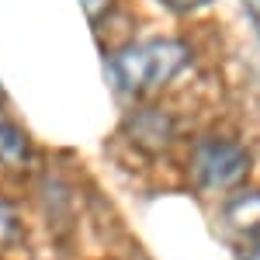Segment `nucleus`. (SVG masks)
<instances>
[{
	"mask_svg": "<svg viewBox=\"0 0 260 260\" xmlns=\"http://www.w3.org/2000/svg\"><path fill=\"white\" fill-rule=\"evenodd\" d=\"M191 62V49L180 39H149L139 45H125L108 59V73L115 90L125 98H149L163 90L184 66Z\"/></svg>",
	"mask_w": 260,
	"mask_h": 260,
	"instance_id": "obj_1",
	"label": "nucleus"
},
{
	"mask_svg": "<svg viewBox=\"0 0 260 260\" xmlns=\"http://www.w3.org/2000/svg\"><path fill=\"white\" fill-rule=\"evenodd\" d=\"M250 174V153L240 142L212 136L201 139L194 156H191V177L201 191H225L236 187L243 177Z\"/></svg>",
	"mask_w": 260,
	"mask_h": 260,
	"instance_id": "obj_2",
	"label": "nucleus"
},
{
	"mask_svg": "<svg viewBox=\"0 0 260 260\" xmlns=\"http://www.w3.org/2000/svg\"><path fill=\"white\" fill-rule=\"evenodd\" d=\"M125 136L139 146L142 153H160L174 136V121L160 108H139L125 118Z\"/></svg>",
	"mask_w": 260,
	"mask_h": 260,
	"instance_id": "obj_3",
	"label": "nucleus"
},
{
	"mask_svg": "<svg viewBox=\"0 0 260 260\" xmlns=\"http://www.w3.org/2000/svg\"><path fill=\"white\" fill-rule=\"evenodd\" d=\"M222 219L229 225V233H236L240 240H250L260 246V191H243L225 205Z\"/></svg>",
	"mask_w": 260,
	"mask_h": 260,
	"instance_id": "obj_4",
	"label": "nucleus"
},
{
	"mask_svg": "<svg viewBox=\"0 0 260 260\" xmlns=\"http://www.w3.org/2000/svg\"><path fill=\"white\" fill-rule=\"evenodd\" d=\"M28 156H31L28 136L0 111V163H4V167H24Z\"/></svg>",
	"mask_w": 260,
	"mask_h": 260,
	"instance_id": "obj_5",
	"label": "nucleus"
},
{
	"mask_svg": "<svg viewBox=\"0 0 260 260\" xmlns=\"http://www.w3.org/2000/svg\"><path fill=\"white\" fill-rule=\"evenodd\" d=\"M24 243V225H21V215L14 212L11 201L0 198V260H7L14 250Z\"/></svg>",
	"mask_w": 260,
	"mask_h": 260,
	"instance_id": "obj_6",
	"label": "nucleus"
},
{
	"mask_svg": "<svg viewBox=\"0 0 260 260\" xmlns=\"http://www.w3.org/2000/svg\"><path fill=\"white\" fill-rule=\"evenodd\" d=\"M80 7L87 11V18L90 21H98L108 14V7H111V0H80Z\"/></svg>",
	"mask_w": 260,
	"mask_h": 260,
	"instance_id": "obj_7",
	"label": "nucleus"
},
{
	"mask_svg": "<svg viewBox=\"0 0 260 260\" xmlns=\"http://www.w3.org/2000/svg\"><path fill=\"white\" fill-rule=\"evenodd\" d=\"M163 7H170V11H177V14H184V11H194V7H201V4H208V0H160Z\"/></svg>",
	"mask_w": 260,
	"mask_h": 260,
	"instance_id": "obj_8",
	"label": "nucleus"
},
{
	"mask_svg": "<svg viewBox=\"0 0 260 260\" xmlns=\"http://www.w3.org/2000/svg\"><path fill=\"white\" fill-rule=\"evenodd\" d=\"M243 7H246L250 21H253V28L260 31V0H243Z\"/></svg>",
	"mask_w": 260,
	"mask_h": 260,
	"instance_id": "obj_9",
	"label": "nucleus"
},
{
	"mask_svg": "<svg viewBox=\"0 0 260 260\" xmlns=\"http://www.w3.org/2000/svg\"><path fill=\"white\" fill-rule=\"evenodd\" d=\"M243 260H260V246H257V250H250V253H246Z\"/></svg>",
	"mask_w": 260,
	"mask_h": 260,
	"instance_id": "obj_10",
	"label": "nucleus"
}]
</instances>
